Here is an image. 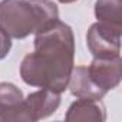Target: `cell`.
<instances>
[{
	"label": "cell",
	"instance_id": "obj_1",
	"mask_svg": "<svg viewBox=\"0 0 122 122\" xmlns=\"http://www.w3.org/2000/svg\"><path fill=\"white\" fill-rule=\"evenodd\" d=\"M35 35V52L23 57L20 76L30 86L62 93L75 68L73 30L57 19Z\"/></svg>",
	"mask_w": 122,
	"mask_h": 122
},
{
	"label": "cell",
	"instance_id": "obj_2",
	"mask_svg": "<svg viewBox=\"0 0 122 122\" xmlns=\"http://www.w3.org/2000/svg\"><path fill=\"white\" fill-rule=\"evenodd\" d=\"M59 19L52 0H2L0 30L10 39H25Z\"/></svg>",
	"mask_w": 122,
	"mask_h": 122
},
{
	"label": "cell",
	"instance_id": "obj_3",
	"mask_svg": "<svg viewBox=\"0 0 122 122\" xmlns=\"http://www.w3.org/2000/svg\"><path fill=\"white\" fill-rule=\"evenodd\" d=\"M121 30L122 27L109 23H93L86 35V45L93 57L121 56Z\"/></svg>",
	"mask_w": 122,
	"mask_h": 122
},
{
	"label": "cell",
	"instance_id": "obj_4",
	"mask_svg": "<svg viewBox=\"0 0 122 122\" xmlns=\"http://www.w3.org/2000/svg\"><path fill=\"white\" fill-rule=\"evenodd\" d=\"M91 81L105 95L121 83L122 78V60L116 57H93L92 63L86 66Z\"/></svg>",
	"mask_w": 122,
	"mask_h": 122
},
{
	"label": "cell",
	"instance_id": "obj_5",
	"mask_svg": "<svg viewBox=\"0 0 122 122\" xmlns=\"http://www.w3.org/2000/svg\"><path fill=\"white\" fill-rule=\"evenodd\" d=\"M60 105V93L40 88L23 99L22 122H36L52 115Z\"/></svg>",
	"mask_w": 122,
	"mask_h": 122
},
{
	"label": "cell",
	"instance_id": "obj_6",
	"mask_svg": "<svg viewBox=\"0 0 122 122\" xmlns=\"http://www.w3.org/2000/svg\"><path fill=\"white\" fill-rule=\"evenodd\" d=\"M23 93L9 82L0 83V122H20L23 112Z\"/></svg>",
	"mask_w": 122,
	"mask_h": 122
},
{
	"label": "cell",
	"instance_id": "obj_7",
	"mask_svg": "<svg viewBox=\"0 0 122 122\" xmlns=\"http://www.w3.org/2000/svg\"><path fill=\"white\" fill-rule=\"evenodd\" d=\"M66 121H95V122H103L106 119V109L105 105L101 102V99H83L78 98L75 101L66 115Z\"/></svg>",
	"mask_w": 122,
	"mask_h": 122
},
{
	"label": "cell",
	"instance_id": "obj_8",
	"mask_svg": "<svg viewBox=\"0 0 122 122\" xmlns=\"http://www.w3.org/2000/svg\"><path fill=\"white\" fill-rule=\"evenodd\" d=\"M68 88L71 93L76 98H83V99H102L105 93L95 86V83L91 81L88 75L86 66H76L72 71Z\"/></svg>",
	"mask_w": 122,
	"mask_h": 122
},
{
	"label": "cell",
	"instance_id": "obj_9",
	"mask_svg": "<svg viewBox=\"0 0 122 122\" xmlns=\"http://www.w3.org/2000/svg\"><path fill=\"white\" fill-rule=\"evenodd\" d=\"M95 16L98 22L122 27V2L121 0H96Z\"/></svg>",
	"mask_w": 122,
	"mask_h": 122
},
{
	"label": "cell",
	"instance_id": "obj_10",
	"mask_svg": "<svg viewBox=\"0 0 122 122\" xmlns=\"http://www.w3.org/2000/svg\"><path fill=\"white\" fill-rule=\"evenodd\" d=\"M12 49V42H10V37L3 32V30H0V60L5 59L9 52Z\"/></svg>",
	"mask_w": 122,
	"mask_h": 122
},
{
	"label": "cell",
	"instance_id": "obj_11",
	"mask_svg": "<svg viewBox=\"0 0 122 122\" xmlns=\"http://www.w3.org/2000/svg\"><path fill=\"white\" fill-rule=\"evenodd\" d=\"M57 2H60V3H65V5H68V3H73V2H76V0H57Z\"/></svg>",
	"mask_w": 122,
	"mask_h": 122
}]
</instances>
